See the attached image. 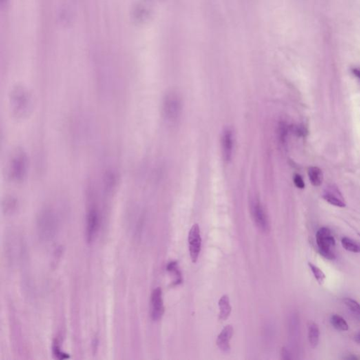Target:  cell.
<instances>
[{
  "mask_svg": "<svg viewBox=\"0 0 360 360\" xmlns=\"http://www.w3.org/2000/svg\"><path fill=\"white\" fill-rule=\"evenodd\" d=\"M59 225V218L52 208H44L38 214L36 226L38 237L42 241L49 242L55 238Z\"/></svg>",
  "mask_w": 360,
  "mask_h": 360,
  "instance_id": "obj_1",
  "label": "cell"
},
{
  "mask_svg": "<svg viewBox=\"0 0 360 360\" xmlns=\"http://www.w3.org/2000/svg\"><path fill=\"white\" fill-rule=\"evenodd\" d=\"M10 104L12 113L19 118H23L32 109V97L24 87L17 86L11 92Z\"/></svg>",
  "mask_w": 360,
  "mask_h": 360,
  "instance_id": "obj_2",
  "label": "cell"
},
{
  "mask_svg": "<svg viewBox=\"0 0 360 360\" xmlns=\"http://www.w3.org/2000/svg\"><path fill=\"white\" fill-rule=\"evenodd\" d=\"M182 110V102L180 95L171 92L166 95L162 102V113L166 120L175 122L180 118Z\"/></svg>",
  "mask_w": 360,
  "mask_h": 360,
  "instance_id": "obj_3",
  "label": "cell"
},
{
  "mask_svg": "<svg viewBox=\"0 0 360 360\" xmlns=\"http://www.w3.org/2000/svg\"><path fill=\"white\" fill-rule=\"evenodd\" d=\"M316 241L319 253L323 257L328 259L336 258L334 248H335L336 241L332 232L326 227H322L318 230L316 235Z\"/></svg>",
  "mask_w": 360,
  "mask_h": 360,
  "instance_id": "obj_4",
  "label": "cell"
},
{
  "mask_svg": "<svg viewBox=\"0 0 360 360\" xmlns=\"http://www.w3.org/2000/svg\"><path fill=\"white\" fill-rule=\"evenodd\" d=\"M28 170V158L23 151H17L12 157L10 165V177L16 182L25 178Z\"/></svg>",
  "mask_w": 360,
  "mask_h": 360,
  "instance_id": "obj_5",
  "label": "cell"
},
{
  "mask_svg": "<svg viewBox=\"0 0 360 360\" xmlns=\"http://www.w3.org/2000/svg\"><path fill=\"white\" fill-rule=\"evenodd\" d=\"M100 227V216L97 210L91 208L86 220V238L89 243L95 240Z\"/></svg>",
  "mask_w": 360,
  "mask_h": 360,
  "instance_id": "obj_6",
  "label": "cell"
},
{
  "mask_svg": "<svg viewBox=\"0 0 360 360\" xmlns=\"http://www.w3.org/2000/svg\"><path fill=\"white\" fill-rule=\"evenodd\" d=\"M188 241H189V253L191 260L193 263H197L202 248V237H201L200 228L198 224H193L190 230Z\"/></svg>",
  "mask_w": 360,
  "mask_h": 360,
  "instance_id": "obj_7",
  "label": "cell"
},
{
  "mask_svg": "<svg viewBox=\"0 0 360 360\" xmlns=\"http://www.w3.org/2000/svg\"><path fill=\"white\" fill-rule=\"evenodd\" d=\"M251 213L254 222L261 231L268 232L269 229V221L266 211L258 200L253 201L251 204Z\"/></svg>",
  "mask_w": 360,
  "mask_h": 360,
  "instance_id": "obj_8",
  "label": "cell"
},
{
  "mask_svg": "<svg viewBox=\"0 0 360 360\" xmlns=\"http://www.w3.org/2000/svg\"><path fill=\"white\" fill-rule=\"evenodd\" d=\"M163 314L162 290L160 288H156L153 290L151 296V317L153 321H158L161 319Z\"/></svg>",
  "mask_w": 360,
  "mask_h": 360,
  "instance_id": "obj_9",
  "label": "cell"
},
{
  "mask_svg": "<svg viewBox=\"0 0 360 360\" xmlns=\"http://www.w3.org/2000/svg\"><path fill=\"white\" fill-rule=\"evenodd\" d=\"M323 199L329 204L336 207L345 208L346 206L344 198L336 186L331 185L326 188L323 193Z\"/></svg>",
  "mask_w": 360,
  "mask_h": 360,
  "instance_id": "obj_10",
  "label": "cell"
},
{
  "mask_svg": "<svg viewBox=\"0 0 360 360\" xmlns=\"http://www.w3.org/2000/svg\"><path fill=\"white\" fill-rule=\"evenodd\" d=\"M233 135L230 129H226L223 132L222 136V155L224 160L228 162L231 160L233 152Z\"/></svg>",
  "mask_w": 360,
  "mask_h": 360,
  "instance_id": "obj_11",
  "label": "cell"
},
{
  "mask_svg": "<svg viewBox=\"0 0 360 360\" xmlns=\"http://www.w3.org/2000/svg\"><path fill=\"white\" fill-rule=\"evenodd\" d=\"M233 327L227 325L222 330L217 339V345L221 351L228 352L230 350V342L233 335Z\"/></svg>",
  "mask_w": 360,
  "mask_h": 360,
  "instance_id": "obj_12",
  "label": "cell"
},
{
  "mask_svg": "<svg viewBox=\"0 0 360 360\" xmlns=\"http://www.w3.org/2000/svg\"><path fill=\"white\" fill-rule=\"evenodd\" d=\"M151 10L145 3H139L133 10V18L138 23H144L149 19Z\"/></svg>",
  "mask_w": 360,
  "mask_h": 360,
  "instance_id": "obj_13",
  "label": "cell"
},
{
  "mask_svg": "<svg viewBox=\"0 0 360 360\" xmlns=\"http://www.w3.org/2000/svg\"><path fill=\"white\" fill-rule=\"evenodd\" d=\"M219 308H220V319L226 320L230 317L232 312V307L230 305L229 297L223 296L219 301Z\"/></svg>",
  "mask_w": 360,
  "mask_h": 360,
  "instance_id": "obj_14",
  "label": "cell"
},
{
  "mask_svg": "<svg viewBox=\"0 0 360 360\" xmlns=\"http://www.w3.org/2000/svg\"><path fill=\"white\" fill-rule=\"evenodd\" d=\"M308 176L310 182L314 186H319L322 184L323 175L320 168L312 166L308 168Z\"/></svg>",
  "mask_w": 360,
  "mask_h": 360,
  "instance_id": "obj_15",
  "label": "cell"
},
{
  "mask_svg": "<svg viewBox=\"0 0 360 360\" xmlns=\"http://www.w3.org/2000/svg\"><path fill=\"white\" fill-rule=\"evenodd\" d=\"M308 338L312 348H316L319 341V330L315 323H311L309 325Z\"/></svg>",
  "mask_w": 360,
  "mask_h": 360,
  "instance_id": "obj_16",
  "label": "cell"
},
{
  "mask_svg": "<svg viewBox=\"0 0 360 360\" xmlns=\"http://www.w3.org/2000/svg\"><path fill=\"white\" fill-rule=\"evenodd\" d=\"M167 270L174 277V281H173L174 286L180 284L182 282V274H181L180 270H179L178 264L176 261L170 263L168 265Z\"/></svg>",
  "mask_w": 360,
  "mask_h": 360,
  "instance_id": "obj_17",
  "label": "cell"
},
{
  "mask_svg": "<svg viewBox=\"0 0 360 360\" xmlns=\"http://www.w3.org/2000/svg\"><path fill=\"white\" fill-rule=\"evenodd\" d=\"M331 323L336 330L341 332H345L349 330L348 323L339 314H333L331 317Z\"/></svg>",
  "mask_w": 360,
  "mask_h": 360,
  "instance_id": "obj_18",
  "label": "cell"
},
{
  "mask_svg": "<svg viewBox=\"0 0 360 360\" xmlns=\"http://www.w3.org/2000/svg\"><path fill=\"white\" fill-rule=\"evenodd\" d=\"M341 242L343 247L348 251L352 253H360V244L357 241L352 240L348 237H343Z\"/></svg>",
  "mask_w": 360,
  "mask_h": 360,
  "instance_id": "obj_19",
  "label": "cell"
},
{
  "mask_svg": "<svg viewBox=\"0 0 360 360\" xmlns=\"http://www.w3.org/2000/svg\"><path fill=\"white\" fill-rule=\"evenodd\" d=\"M308 266L310 267V270H311L316 280L317 281V282L319 283V284L322 285L323 283H324L325 279H326V276H325L324 273L321 271L320 269L314 266V265L312 264L311 263H309Z\"/></svg>",
  "mask_w": 360,
  "mask_h": 360,
  "instance_id": "obj_20",
  "label": "cell"
},
{
  "mask_svg": "<svg viewBox=\"0 0 360 360\" xmlns=\"http://www.w3.org/2000/svg\"><path fill=\"white\" fill-rule=\"evenodd\" d=\"M343 302H344L347 308H348L351 312H353L354 314H357V315H360V304L358 303L357 301H354L353 299H350V298H345V299L343 300Z\"/></svg>",
  "mask_w": 360,
  "mask_h": 360,
  "instance_id": "obj_21",
  "label": "cell"
},
{
  "mask_svg": "<svg viewBox=\"0 0 360 360\" xmlns=\"http://www.w3.org/2000/svg\"><path fill=\"white\" fill-rule=\"evenodd\" d=\"M105 179V184L107 189L111 190L113 188H114L116 182V175H114V173H108L107 175H106Z\"/></svg>",
  "mask_w": 360,
  "mask_h": 360,
  "instance_id": "obj_22",
  "label": "cell"
},
{
  "mask_svg": "<svg viewBox=\"0 0 360 360\" xmlns=\"http://www.w3.org/2000/svg\"><path fill=\"white\" fill-rule=\"evenodd\" d=\"M53 353L57 359H65L69 358V356L67 354L64 353L63 351L61 350V348H60L59 345L57 344V343H54V345H53Z\"/></svg>",
  "mask_w": 360,
  "mask_h": 360,
  "instance_id": "obj_23",
  "label": "cell"
},
{
  "mask_svg": "<svg viewBox=\"0 0 360 360\" xmlns=\"http://www.w3.org/2000/svg\"><path fill=\"white\" fill-rule=\"evenodd\" d=\"M293 181L294 184L298 188L301 189H304L305 186V182L301 175H296L293 177Z\"/></svg>",
  "mask_w": 360,
  "mask_h": 360,
  "instance_id": "obj_24",
  "label": "cell"
},
{
  "mask_svg": "<svg viewBox=\"0 0 360 360\" xmlns=\"http://www.w3.org/2000/svg\"><path fill=\"white\" fill-rule=\"evenodd\" d=\"M354 341L360 344V332L358 333L357 335L354 336Z\"/></svg>",
  "mask_w": 360,
  "mask_h": 360,
  "instance_id": "obj_25",
  "label": "cell"
},
{
  "mask_svg": "<svg viewBox=\"0 0 360 360\" xmlns=\"http://www.w3.org/2000/svg\"><path fill=\"white\" fill-rule=\"evenodd\" d=\"M5 2H7V0H1L2 5H3V4L5 3Z\"/></svg>",
  "mask_w": 360,
  "mask_h": 360,
  "instance_id": "obj_26",
  "label": "cell"
}]
</instances>
